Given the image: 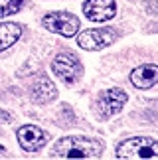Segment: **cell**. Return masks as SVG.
Returning <instances> with one entry per match:
<instances>
[{
	"mask_svg": "<svg viewBox=\"0 0 158 160\" xmlns=\"http://www.w3.org/2000/svg\"><path fill=\"white\" fill-rule=\"evenodd\" d=\"M115 36L111 30H85L77 36V44L79 48L87 52H97V50H103V48L111 46L115 42Z\"/></svg>",
	"mask_w": 158,
	"mask_h": 160,
	"instance_id": "5",
	"label": "cell"
},
{
	"mask_svg": "<svg viewBox=\"0 0 158 160\" xmlns=\"http://www.w3.org/2000/svg\"><path fill=\"white\" fill-rule=\"evenodd\" d=\"M22 36V26H18L14 22H2L0 24V52L8 50L20 40Z\"/></svg>",
	"mask_w": 158,
	"mask_h": 160,
	"instance_id": "11",
	"label": "cell"
},
{
	"mask_svg": "<svg viewBox=\"0 0 158 160\" xmlns=\"http://www.w3.org/2000/svg\"><path fill=\"white\" fill-rule=\"evenodd\" d=\"M18 142H20V146L24 150H28V152H36V150H40L42 146L46 144V140H47V134L42 131L40 127H36V125H24L18 128Z\"/></svg>",
	"mask_w": 158,
	"mask_h": 160,
	"instance_id": "6",
	"label": "cell"
},
{
	"mask_svg": "<svg viewBox=\"0 0 158 160\" xmlns=\"http://www.w3.org/2000/svg\"><path fill=\"white\" fill-rule=\"evenodd\" d=\"M52 69L53 73L62 79L63 83H75L83 73L81 61L73 52H62L56 55V59L52 61Z\"/></svg>",
	"mask_w": 158,
	"mask_h": 160,
	"instance_id": "3",
	"label": "cell"
},
{
	"mask_svg": "<svg viewBox=\"0 0 158 160\" xmlns=\"http://www.w3.org/2000/svg\"><path fill=\"white\" fill-rule=\"evenodd\" d=\"M103 152V144L87 137H67L56 144V156L59 158H97Z\"/></svg>",
	"mask_w": 158,
	"mask_h": 160,
	"instance_id": "1",
	"label": "cell"
},
{
	"mask_svg": "<svg viewBox=\"0 0 158 160\" xmlns=\"http://www.w3.org/2000/svg\"><path fill=\"white\" fill-rule=\"evenodd\" d=\"M119 158H158V140L152 138H129L119 144Z\"/></svg>",
	"mask_w": 158,
	"mask_h": 160,
	"instance_id": "2",
	"label": "cell"
},
{
	"mask_svg": "<svg viewBox=\"0 0 158 160\" xmlns=\"http://www.w3.org/2000/svg\"><path fill=\"white\" fill-rule=\"evenodd\" d=\"M10 119H12V117L6 113V111L0 109V125H4V122H10Z\"/></svg>",
	"mask_w": 158,
	"mask_h": 160,
	"instance_id": "13",
	"label": "cell"
},
{
	"mask_svg": "<svg viewBox=\"0 0 158 160\" xmlns=\"http://www.w3.org/2000/svg\"><path fill=\"white\" fill-rule=\"evenodd\" d=\"M24 0H0V16H8V14H16L22 8Z\"/></svg>",
	"mask_w": 158,
	"mask_h": 160,
	"instance_id": "12",
	"label": "cell"
},
{
	"mask_svg": "<svg viewBox=\"0 0 158 160\" xmlns=\"http://www.w3.org/2000/svg\"><path fill=\"white\" fill-rule=\"evenodd\" d=\"M57 95V89L46 75H38V79L32 83V99L38 103H47L53 101Z\"/></svg>",
	"mask_w": 158,
	"mask_h": 160,
	"instance_id": "10",
	"label": "cell"
},
{
	"mask_svg": "<svg viewBox=\"0 0 158 160\" xmlns=\"http://www.w3.org/2000/svg\"><path fill=\"white\" fill-rule=\"evenodd\" d=\"M131 81L135 87L138 89H148V87H152V85L158 83V65H141V67H136V69H132L131 73Z\"/></svg>",
	"mask_w": 158,
	"mask_h": 160,
	"instance_id": "9",
	"label": "cell"
},
{
	"mask_svg": "<svg viewBox=\"0 0 158 160\" xmlns=\"http://www.w3.org/2000/svg\"><path fill=\"white\" fill-rule=\"evenodd\" d=\"M126 103V93L125 91H121V89H109L105 91L101 97H99V101H97V109H99V113L101 117H113V115H117L121 109H123V105Z\"/></svg>",
	"mask_w": 158,
	"mask_h": 160,
	"instance_id": "7",
	"label": "cell"
},
{
	"mask_svg": "<svg viewBox=\"0 0 158 160\" xmlns=\"http://www.w3.org/2000/svg\"><path fill=\"white\" fill-rule=\"evenodd\" d=\"M42 24L50 32L65 36V38L75 36L79 30V18L75 14H69V12H50L47 16H44Z\"/></svg>",
	"mask_w": 158,
	"mask_h": 160,
	"instance_id": "4",
	"label": "cell"
},
{
	"mask_svg": "<svg viewBox=\"0 0 158 160\" xmlns=\"http://www.w3.org/2000/svg\"><path fill=\"white\" fill-rule=\"evenodd\" d=\"M83 12L93 22H107L115 16L117 4L115 0H87L83 4Z\"/></svg>",
	"mask_w": 158,
	"mask_h": 160,
	"instance_id": "8",
	"label": "cell"
}]
</instances>
